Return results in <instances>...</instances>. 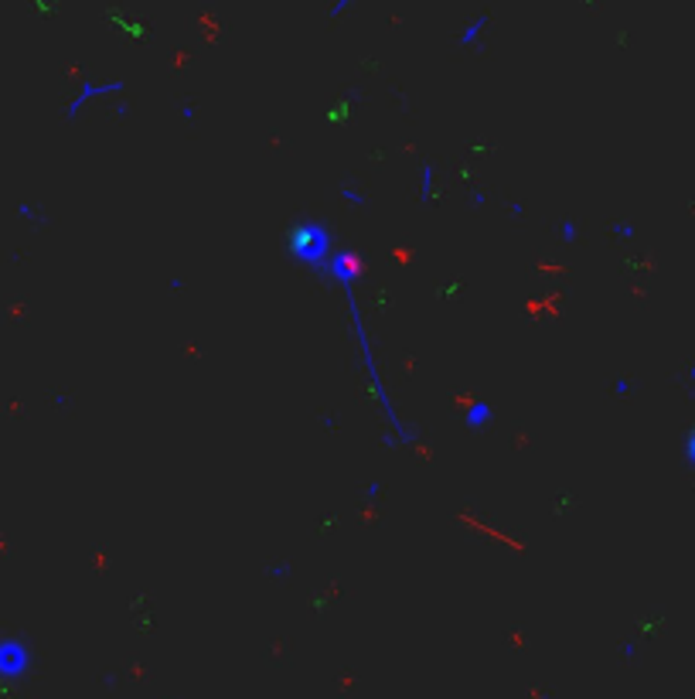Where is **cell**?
<instances>
[{
  "label": "cell",
  "mask_w": 695,
  "mask_h": 699,
  "mask_svg": "<svg viewBox=\"0 0 695 699\" xmlns=\"http://www.w3.org/2000/svg\"><path fill=\"white\" fill-rule=\"evenodd\" d=\"M24 668V648L14 641H0V672L3 675H17Z\"/></svg>",
  "instance_id": "obj_1"
},
{
  "label": "cell",
  "mask_w": 695,
  "mask_h": 699,
  "mask_svg": "<svg viewBox=\"0 0 695 699\" xmlns=\"http://www.w3.org/2000/svg\"><path fill=\"white\" fill-rule=\"evenodd\" d=\"M685 454H689V460H692V467H695V430H692V437H689V444H685Z\"/></svg>",
  "instance_id": "obj_2"
}]
</instances>
